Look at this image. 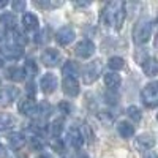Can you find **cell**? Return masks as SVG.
<instances>
[{"label":"cell","instance_id":"obj_21","mask_svg":"<svg viewBox=\"0 0 158 158\" xmlns=\"http://www.w3.org/2000/svg\"><path fill=\"white\" fill-rule=\"evenodd\" d=\"M6 77L11 79V81H15V82H21L22 79L25 77V71L22 68H18V67H11L6 71Z\"/></svg>","mask_w":158,"mask_h":158},{"label":"cell","instance_id":"obj_26","mask_svg":"<svg viewBox=\"0 0 158 158\" xmlns=\"http://www.w3.org/2000/svg\"><path fill=\"white\" fill-rule=\"evenodd\" d=\"M49 112H51V106H49V103L43 101V103H40V104H38V108H36V114H35V115L46 117V115H49Z\"/></svg>","mask_w":158,"mask_h":158},{"label":"cell","instance_id":"obj_15","mask_svg":"<svg viewBox=\"0 0 158 158\" xmlns=\"http://www.w3.org/2000/svg\"><path fill=\"white\" fill-rule=\"evenodd\" d=\"M18 108H19V111H21L24 115H35L38 104H36V103H35L32 98H29V100H24V101H21Z\"/></svg>","mask_w":158,"mask_h":158},{"label":"cell","instance_id":"obj_29","mask_svg":"<svg viewBox=\"0 0 158 158\" xmlns=\"http://www.w3.org/2000/svg\"><path fill=\"white\" fill-rule=\"evenodd\" d=\"M24 71H25V74H29V76H33V74H35V73L38 71V68H36L35 62H33V60H27V62H25Z\"/></svg>","mask_w":158,"mask_h":158},{"label":"cell","instance_id":"obj_28","mask_svg":"<svg viewBox=\"0 0 158 158\" xmlns=\"http://www.w3.org/2000/svg\"><path fill=\"white\" fill-rule=\"evenodd\" d=\"M127 112H128V117L131 118V120H135V122H139L141 120V111L136 106H130Z\"/></svg>","mask_w":158,"mask_h":158},{"label":"cell","instance_id":"obj_24","mask_svg":"<svg viewBox=\"0 0 158 158\" xmlns=\"http://www.w3.org/2000/svg\"><path fill=\"white\" fill-rule=\"evenodd\" d=\"M33 3L40 8H57L62 5L60 0H56V2H52V0H35Z\"/></svg>","mask_w":158,"mask_h":158},{"label":"cell","instance_id":"obj_37","mask_svg":"<svg viewBox=\"0 0 158 158\" xmlns=\"http://www.w3.org/2000/svg\"><path fill=\"white\" fill-rule=\"evenodd\" d=\"M6 5H8L6 0H0V8H2V6H6Z\"/></svg>","mask_w":158,"mask_h":158},{"label":"cell","instance_id":"obj_27","mask_svg":"<svg viewBox=\"0 0 158 158\" xmlns=\"http://www.w3.org/2000/svg\"><path fill=\"white\" fill-rule=\"evenodd\" d=\"M62 130H63V122L60 120V118H57V120H54L51 123V133L54 136H59L62 133Z\"/></svg>","mask_w":158,"mask_h":158},{"label":"cell","instance_id":"obj_30","mask_svg":"<svg viewBox=\"0 0 158 158\" xmlns=\"http://www.w3.org/2000/svg\"><path fill=\"white\" fill-rule=\"evenodd\" d=\"M25 8V2L24 0H15V2H13V10L15 11H22Z\"/></svg>","mask_w":158,"mask_h":158},{"label":"cell","instance_id":"obj_33","mask_svg":"<svg viewBox=\"0 0 158 158\" xmlns=\"http://www.w3.org/2000/svg\"><path fill=\"white\" fill-rule=\"evenodd\" d=\"M0 158H6V149L3 144H0Z\"/></svg>","mask_w":158,"mask_h":158},{"label":"cell","instance_id":"obj_16","mask_svg":"<svg viewBox=\"0 0 158 158\" xmlns=\"http://www.w3.org/2000/svg\"><path fill=\"white\" fill-rule=\"evenodd\" d=\"M16 125V120L11 114H0V133H6Z\"/></svg>","mask_w":158,"mask_h":158},{"label":"cell","instance_id":"obj_38","mask_svg":"<svg viewBox=\"0 0 158 158\" xmlns=\"http://www.w3.org/2000/svg\"><path fill=\"white\" fill-rule=\"evenodd\" d=\"M5 38V32L2 30V29H0V41H2V40Z\"/></svg>","mask_w":158,"mask_h":158},{"label":"cell","instance_id":"obj_36","mask_svg":"<svg viewBox=\"0 0 158 158\" xmlns=\"http://www.w3.org/2000/svg\"><path fill=\"white\" fill-rule=\"evenodd\" d=\"M3 63H5V57H3V54L0 52V68L3 67Z\"/></svg>","mask_w":158,"mask_h":158},{"label":"cell","instance_id":"obj_32","mask_svg":"<svg viewBox=\"0 0 158 158\" xmlns=\"http://www.w3.org/2000/svg\"><path fill=\"white\" fill-rule=\"evenodd\" d=\"M41 146H43V144H41V141H40V138H32V147H35V149H41Z\"/></svg>","mask_w":158,"mask_h":158},{"label":"cell","instance_id":"obj_35","mask_svg":"<svg viewBox=\"0 0 158 158\" xmlns=\"http://www.w3.org/2000/svg\"><path fill=\"white\" fill-rule=\"evenodd\" d=\"M144 158H158V155L155 152H149V153H146V156H144Z\"/></svg>","mask_w":158,"mask_h":158},{"label":"cell","instance_id":"obj_2","mask_svg":"<svg viewBox=\"0 0 158 158\" xmlns=\"http://www.w3.org/2000/svg\"><path fill=\"white\" fill-rule=\"evenodd\" d=\"M152 35V24L149 19H139L133 29V40L136 44H144Z\"/></svg>","mask_w":158,"mask_h":158},{"label":"cell","instance_id":"obj_42","mask_svg":"<svg viewBox=\"0 0 158 158\" xmlns=\"http://www.w3.org/2000/svg\"><path fill=\"white\" fill-rule=\"evenodd\" d=\"M156 118H158V115H156Z\"/></svg>","mask_w":158,"mask_h":158},{"label":"cell","instance_id":"obj_7","mask_svg":"<svg viewBox=\"0 0 158 158\" xmlns=\"http://www.w3.org/2000/svg\"><path fill=\"white\" fill-rule=\"evenodd\" d=\"M18 97H19V90L15 85H6V87L0 89V103H2L3 106L11 104Z\"/></svg>","mask_w":158,"mask_h":158},{"label":"cell","instance_id":"obj_14","mask_svg":"<svg viewBox=\"0 0 158 158\" xmlns=\"http://www.w3.org/2000/svg\"><path fill=\"white\" fill-rule=\"evenodd\" d=\"M142 71L147 76H156L158 74V59L147 57L142 62Z\"/></svg>","mask_w":158,"mask_h":158},{"label":"cell","instance_id":"obj_11","mask_svg":"<svg viewBox=\"0 0 158 158\" xmlns=\"http://www.w3.org/2000/svg\"><path fill=\"white\" fill-rule=\"evenodd\" d=\"M0 52H2L3 56H6L8 59H11V60H16L22 56V48L11 41L10 44H6V46H3L2 49H0Z\"/></svg>","mask_w":158,"mask_h":158},{"label":"cell","instance_id":"obj_20","mask_svg":"<svg viewBox=\"0 0 158 158\" xmlns=\"http://www.w3.org/2000/svg\"><path fill=\"white\" fill-rule=\"evenodd\" d=\"M117 131H118V135H120L122 138H131L135 135V127L131 123H128V122H118Z\"/></svg>","mask_w":158,"mask_h":158},{"label":"cell","instance_id":"obj_12","mask_svg":"<svg viewBox=\"0 0 158 158\" xmlns=\"http://www.w3.org/2000/svg\"><path fill=\"white\" fill-rule=\"evenodd\" d=\"M136 146L141 149V150H150L153 146H155V139L152 135L149 133H144V135H139L136 138Z\"/></svg>","mask_w":158,"mask_h":158},{"label":"cell","instance_id":"obj_1","mask_svg":"<svg viewBox=\"0 0 158 158\" xmlns=\"http://www.w3.org/2000/svg\"><path fill=\"white\" fill-rule=\"evenodd\" d=\"M103 22L106 25H112L117 30L123 25L125 21V3L120 0H115L106 5V8L103 10V16H101Z\"/></svg>","mask_w":158,"mask_h":158},{"label":"cell","instance_id":"obj_39","mask_svg":"<svg viewBox=\"0 0 158 158\" xmlns=\"http://www.w3.org/2000/svg\"><path fill=\"white\" fill-rule=\"evenodd\" d=\"M81 158H87V156H85V155H81Z\"/></svg>","mask_w":158,"mask_h":158},{"label":"cell","instance_id":"obj_4","mask_svg":"<svg viewBox=\"0 0 158 158\" xmlns=\"http://www.w3.org/2000/svg\"><path fill=\"white\" fill-rule=\"evenodd\" d=\"M101 73V62L100 60H94L85 65L84 73H82V81L84 84H92L97 81L98 74Z\"/></svg>","mask_w":158,"mask_h":158},{"label":"cell","instance_id":"obj_5","mask_svg":"<svg viewBox=\"0 0 158 158\" xmlns=\"http://www.w3.org/2000/svg\"><path fill=\"white\" fill-rule=\"evenodd\" d=\"M94 52H95V44L90 40H82L74 48V54L81 59H89L90 56H94Z\"/></svg>","mask_w":158,"mask_h":158},{"label":"cell","instance_id":"obj_18","mask_svg":"<svg viewBox=\"0 0 158 158\" xmlns=\"http://www.w3.org/2000/svg\"><path fill=\"white\" fill-rule=\"evenodd\" d=\"M104 84H106L111 90H115V89L120 87L122 79L117 73H108V74H104Z\"/></svg>","mask_w":158,"mask_h":158},{"label":"cell","instance_id":"obj_22","mask_svg":"<svg viewBox=\"0 0 158 158\" xmlns=\"http://www.w3.org/2000/svg\"><path fill=\"white\" fill-rule=\"evenodd\" d=\"M0 24L8 27V29H15L16 24H18V19L13 13H3V15L0 16Z\"/></svg>","mask_w":158,"mask_h":158},{"label":"cell","instance_id":"obj_17","mask_svg":"<svg viewBox=\"0 0 158 158\" xmlns=\"http://www.w3.org/2000/svg\"><path fill=\"white\" fill-rule=\"evenodd\" d=\"M62 73L65 74V77H74L79 74V65L73 60H68L67 63L63 65V68H62Z\"/></svg>","mask_w":158,"mask_h":158},{"label":"cell","instance_id":"obj_25","mask_svg":"<svg viewBox=\"0 0 158 158\" xmlns=\"http://www.w3.org/2000/svg\"><path fill=\"white\" fill-rule=\"evenodd\" d=\"M108 65H109L111 70H115L117 71V70H122L125 67V60L122 57H111L109 62H108Z\"/></svg>","mask_w":158,"mask_h":158},{"label":"cell","instance_id":"obj_40","mask_svg":"<svg viewBox=\"0 0 158 158\" xmlns=\"http://www.w3.org/2000/svg\"><path fill=\"white\" fill-rule=\"evenodd\" d=\"M156 48H158V38H156Z\"/></svg>","mask_w":158,"mask_h":158},{"label":"cell","instance_id":"obj_19","mask_svg":"<svg viewBox=\"0 0 158 158\" xmlns=\"http://www.w3.org/2000/svg\"><path fill=\"white\" fill-rule=\"evenodd\" d=\"M22 24H24V27L27 30H36L40 22H38V18L35 15H32V13H25L24 18H22Z\"/></svg>","mask_w":158,"mask_h":158},{"label":"cell","instance_id":"obj_6","mask_svg":"<svg viewBox=\"0 0 158 158\" xmlns=\"http://www.w3.org/2000/svg\"><path fill=\"white\" fill-rule=\"evenodd\" d=\"M60 60H62L60 52L54 48L44 49L43 54H41V62L46 65V67H57V65L60 63Z\"/></svg>","mask_w":158,"mask_h":158},{"label":"cell","instance_id":"obj_9","mask_svg":"<svg viewBox=\"0 0 158 158\" xmlns=\"http://www.w3.org/2000/svg\"><path fill=\"white\" fill-rule=\"evenodd\" d=\"M74 40V30L70 27V25H65L57 32V43L65 46V44H70Z\"/></svg>","mask_w":158,"mask_h":158},{"label":"cell","instance_id":"obj_23","mask_svg":"<svg viewBox=\"0 0 158 158\" xmlns=\"http://www.w3.org/2000/svg\"><path fill=\"white\" fill-rule=\"evenodd\" d=\"M8 142L13 149H21L25 142V138H24L22 133H11L10 138H8Z\"/></svg>","mask_w":158,"mask_h":158},{"label":"cell","instance_id":"obj_8","mask_svg":"<svg viewBox=\"0 0 158 158\" xmlns=\"http://www.w3.org/2000/svg\"><path fill=\"white\" fill-rule=\"evenodd\" d=\"M40 87L43 89L44 94H52L57 89V77L52 73H46L41 77V81H40Z\"/></svg>","mask_w":158,"mask_h":158},{"label":"cell","instance_id":"obj_3","mask_svg":"<svg viewBox=\"0 0 158 158\" xmlns=\"http://www.w3.org/2000/svg\"><path fill=\"white\" fill-rule=\"evenodd\" d=\"M141 100L147 108H156L158 106V81L149 82L142 89Z\"/></svg>","mask_w":158,"mask_h":158},{"label":"cell","instance_id":"obj_41","mask_svg":"<svg viewBox=\"0 0 158 158\" xmlns=\"http://www.w3.org/2000/svg\"><path fill=\"white\" fill-rule=\"evenodd\" d=\"M40 158H46V156H40Z\"/></svg>","mask_w":158,"mask_h":158},{"label":"cell","instance_id":"obj_13","mask_svg":"<svg viewBox=\"0 0 158 158\" xmlns=\"http://www.w3.org/2000/svg\"><path fill=\"white\" fill-rule=\"evenodd\" d=\"M67 141H68V144L71 147H74V149H79L84 144V138H82V135L79 133V130L77 128H71L70 131H68V136H67Z\"/></svg>","mask_w":158,"mask_h":158},{"label":"cell","instance_id":"obj_10","mask_svg":"<svg viewBox=\"0 0 158 158\" xmlns=\"http://www.w3.org/2000/svg\"><path fill=\"white\" fill-rule=\"evenodd\" d=\"M62 89L68 97H76L79 95V84L74 77H65L62 82Z\"/></svg>","mask_w":158,"mask_h":158},{"label":"cell","instance_id":"obj_31","mask_svg":"<svg viewBox=\"0 0 158 158\" xmlns=\"http://www.w3.org/2000/svg\"><path fill=\"white\" fill-rule=\"evenodd\" d=\"M25 92H27V95H29L30 98H33V97H35L36 90H35V85H33V82H29V84H27V90H25Z\"/></svg>","mask_w":158,"mask_h":158},{"label":"cell","instance_id":"obj_34","mask_svg":"<svg viewBox=\"0 0 158 158\" xmlns=\"http://www.w3.org/2000/svg\"><path fill=\"white\" fill-rule=\"evenodd\" d=\"M74 5L76 6H89L90 2H74Z\"/></svg>","mask_w":158,"mask_h":158}]
</instances>
